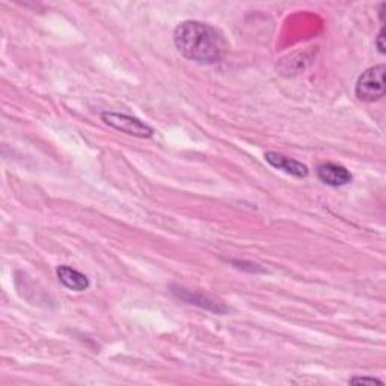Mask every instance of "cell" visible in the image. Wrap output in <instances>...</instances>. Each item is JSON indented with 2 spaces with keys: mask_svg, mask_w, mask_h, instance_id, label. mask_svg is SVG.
Masks as SVG:
<instances>
[{
  "mask_svg": "<svg viewBox=\"0 0 386 386\" xmlns=\"http://www.w3.org/2000/svg\"><path fill=\"white\" fill-rule=\"evenodd\" d=\"M174 42L186 59L201 65H213L222 61L228 49L222 33L202 21H183L174 30Z\"/></svg>",
  "mask_w": 386,
  "mask_h": 386,
  "instance_id": "1",
  "label": "cell"
},
{
  "mask_svg": "<svg viewBox=\"0 0 386 386\" xmlns=\"http://www.w3.org/2000/svg\"><path fill=\"white\" fill-rule=\"evenodd\" d=\"M385 73L386 66L376 65L371 66L368 70L362 73L356 82L355 93L356 97L362 101H367V103H373V101H378L385 97Z\"/></svg>",
  "mask_w": 386,
  "mask_h": 386,
  "instance_id": "2",
  "label": "cell"
},
{
  "mask_svg": "<svg viewBox=\"0 0 386 386\" xmlns=\"http://www.w3.org/2000/svg\"><path fill=\"white\" fill-rule=\"evenodd\" d=\"M101 119L105 121L107 126L113 127L115 130L126 133L129 136H134V138H151L154 130L146 126L141 119L126 115V113H117V112H103L101 113Z\"/></svg>",
  "mask_w": 386,
  "mask_h": 386,
  "instance_id": "3",
  "label": "cell"
},
{
  "mask_svg": "<svg viewBox=\"0 0 386 386\" xmlns=\"http://www.w3.org/2000/svg\"><path fill=\"white\" fill-rule=\"evenodd\" d=\"M317 177H319L320 181H323L326 186H331V187L347 186L351 183V180H353L349 169L331 162L323 163L317 168Z\"/></svg>",
  "mask_w": 386,
  "mask_h": 386,
  "instance_id": "4",
  "label": "cell"
},
{
  "mask_svg": "<svg viewBox=\"0 0 386 386\" xmlns=\"http://www.w3.org/2000/svg\"><path fill=\"white\" fill-rule=\"evenodd\" d=\"M264 158L270 166H274L275 169H279V171H283L288 175H293L296 178L308 177V168H306V165H303L298 160H293V158H290L287 156L269 151L264 154Z\"/></svg>",
  "mask_w": 386,
  "mask_h": 386,
  "instance_id": "5",
  "label": "cell"
},
{
  "mask_svg": "<svg viewBox=\"0 0 386 386\" xmlns=\"http://www.w3.org/2000/svg\"><path fill=\"white\" fill-rule=\"evenodd\" d=\"M56 275H58V279L62 286L71 291H85L89 287L88 276L83 275L82 271L68 266H61L56 269Z\"/></svg>",
  "mask_w": 386,
  "mask_h": 386,
  "instance_id": "6",
  "label": "cell"
},
{
  "mask_svg": "<svg viewBox=\"0 0 386 386\" xmlns=\"http://www.w3.org/2000/svg\"><path fill=\"white\" fill-rule=\"evenodd\" d=\"M171 288H172V293L175 294V296H178L180 299L186 300L187 303L198 305V306H201V308H204V310L214 311V312H225L226 311L225 306H221V305H218L216 302H211L207 298L198 296V294L192 293V291H189L186 288H181V287H171Z\"/></svg>",
  "mask_w": 386,
  "mask_h": 386,
  "instance_id": "7",
  "label": "cell"
},
{
  "mask_svg": "<svg viewBox=\"0 0 386 386\" xmlns=\"http://www.w3.org/2000/svg\"><path fill=\"white\" fill-rule=\"evenodd\" d=\"M349 385H383V382L376 378H353L349 380Z\"/></svg>",
  "mask_w": 386,
  "mask_h": 386,
  "instance_id": "8",
  "label": "cell"
},
{
  "mask_svg": "<svg viewBox=\"0 0 386 386\" xmlns=\"http://www.w3.org/2000/svg\"><path fill=\"white\" fill-rule=\"evenodd\" d=\"M376 45H378V49L379 52L383 54L386 50H385V30L380 29L379 33H378V37H376Z\"/></svg>",
  "mask_w": 386,
  "mask_h": 386,
  "instance_id": "9",
  "label": "cell"
},
{
  "mask_svg": "<svg viewBox=\"0 0 386 386\" xmlns=\"http://www.w3.org/2000/svg\"><path fill=\"white\" fill-rule=\"evenodd\" d=\"M385 8H386V4L383 2V4H380V6H379V17H380V21L383 23V14H385Z\"/></svg>",
  "mask_w": 386,
  "mask_h": 386,
  "instance_id": "10",
  "label": "cell"
}]
</instances>
